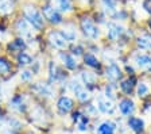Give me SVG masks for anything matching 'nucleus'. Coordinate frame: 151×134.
I'll list each match as a JSON object with an SVG mask.
<instances>
[{"label": "nucleus", "mask_w": 151, "mask_h": 134, "mask_svg": "<svg viewBox=\"0 0 151 134\" xmlns=\"http://www.w3.org/2000/svg\"><path fill=\"white\" fill-rule=\"evenodd\" d=\"M32 77H34V70H31V69H23L20 72V79L23 81H31Z\"/></svg>", "instance_id": "obj_33"}, {"label": "nucleus", "mask_w": 151, "mask_h": 134, "mask_svg": "<svg viewBox=\"0 0 151 134\" xmlns=\"http://www.w3.org/2000/svg\"><path fill=\"white\" fill-rule=\"evenodd\" d=\"M9 109L14 110L15 112L23 114L27 110V103L24 100V96L22 93H16L9 99Z\"/></svg>", "instance_id": "obj_15"}, {"label": "nucleus", "mask_w": 151, "mask_h": 134, "mask_svg": "<svg viewBox=\"0 0 151 134\" xmlns=\"http://www.w3.org/2000/svg\"><path fill=\"white\" fill-rule=\"evenodd\" d=\"M105 35L107 38L112 42H119L120 39L124 37L126 34V29L123 27L120 23L115 22V20H109V22H105Z\"/></svg>", "instance_id": "obj_6"}, {"label": "nucleus", "mask_w": 151, "mask_h": 134, "mask_svg": "<svg viewBox=\"0 0 151 134\" xmlns=\"http://www.w3.org/2000/svg\"><path fill=\"white\" fill-rule=\"evenodd\" d=\"M126 125L128 127V130H131L134 134H143L146 130V122L140 117H135V115L128 117Z\"/></svg>", "instance_id": "obj_14"}, {"label": "nucleus", "mask_w": 151, "mask_h": 134, "mask_svg": "<svg viewBox=\"0 0 151 134\" xmlns=\"http://www.w3.org/2000/svg\"><path fill=\"white\" fill-rule=\"evenodd\" d=\"M80 30L85 38L91 39V41H99L101 38V30L99 25H96V22L88 15L80 18Z\"/></svg>", "instance_id": "obj_2"}, {"label": "nucleus", "mask_w": 151, "mask_h": 134, "mask_svg": "<svg viewBox=\"0 0 151 134\" xmlns=\"http://www.w3.org/2000/svg\"><path fill=\"white\" fill-rule=\"evenodd\" d=\"M135 93L139 99H147L148 96L151 95V85L148 81L146 80H138L135 88Z\"/></svg>", "instance_id": "obj_21"}, {"label": "nucleus", "mask_w": 151, "mask_h": 134, "mask_svg": "<svg viewBox=\"0 0 151 134\" xmlns=\"http://www.w3.org/2000/svg\"><path fill=\"white\" fill-rule=\"evenodd\" d=\"M32 29H34V27H32L24 18H19V19H16L15 30H16V33L20 35V38H23L24 41L26 39H31L32 38V33H34Z\"/></svg>", "instance_id": "obj_11"}, {"label": "nucleus", "mask_w": 151, "mask_h": 134, "mask_svg": "<svg viewBox=\"0 0 151 134\" xmlns=\"http://www.w3.org/2000/svg\"><path fill=\"white\" fill-rule=\"evenodd\" d=\"M16 61H18V65L22 68H26L28 67V65L34 64V57H32L30 53H27V51H20V53H18V56H16Z\"/></svg>", "instance_id": "obj_24"}, {"label": "nucleus", "mask_w": 151, "mask_h": 134, "mask_svg": "<svg viewBox=\"0 0 151 134\" xmlns=\"http://www.w3.org/2000/svg\"><path fill=\"white\" fill-rule=\"evenodd\" d=\"M105 98L111 100H115L117 98V84H112V83H107L104 85V93H103Z\"/></svg>", "instance_id": "obj_28"}, {"label": "nucleus", "mask_w": 151, "mask_h": 134, "mask_svg": "<svg viewBox=\"0 0 151 134\" xmlns=\"http://www.w3.org/2000/svg\"><path fill=\"white\" fill-rule=\"evenodd\" d=\"M136 84H138V79L136 76H127L122 80L119 83V89L120 92L123 93L124 96H128L131 98V95L135 92Z\"/></svg>", "instance_id": "obj_12"}, {"label": "nucleus", "mask_w": 151, "mask_h": 134, "mask_svg": "<svg viewBox=\"0 0 151 134\" xmlns=\"http://www.w3.org/2000/svg\"><path fill=\"white\" fill-rule=\"evenodd\" d=\"M135 43L140 50H151V33H142L135 38Z\"/></svg>", "instance_id": "obj_22"}, {"label": "nucleus", "mask_w": 151, "mask_h": 134, "mask_svg": "<svg viewBox=\"0 0 151 134\" xmlns=\"http://www.w3.org/2000/svg\"><path fill=\"white\" fill-rule=\"evenodd\" d=\"M23 18L34 27L37 31H41L45 29V18L42 15V11H39L32 3H27L23 6Z\"/></svg>", "instance_id": "obj_1"}, {"label": "nucleus", "mask_w": 151, "mask_h": 134, "mask_svg": "<svg viewBox=\"0 0 151 134\" xmlns=\"http://www.w3.org/2000/svg\"><path fill=\"white\" fill-rule=\"evenodd\" d=\"M74 109V100L70 98V96H66V95H61L57 100V111L58 114L65 117L68 115L69 112L73 111Z\"/></svg>", "instance_id": "obj_13"}, {"label": "nucleus", "mask_w": 151, "mask_h": 134, "mask_svg": "<svg viewBox=\"0 0 151 134\" xmlns=\"http://www.w3.org/2000/svg\"><path fill=\"white\" fill-rule=\"evenodd\" d=\"M0 118H3V117H1V106H0Z\"/></svg>", "instance_id": "obj_38"}, {"label": "nucleus", "mask_w": 151, "mask_h": 134, "mask_svg": "<svg viewBox=\"0 0 151 134\" xmlns=\"http://www.w3.org/2000/svg\"><path fill=\"white\" fill-rule=\"evenodd\" d=\"M104 76H105L108 83L117 84L124 79V72L119 67V64H116L115 61H111L109 64L105 67V69H104Z\"/></svg>", "instance_id": "obj_4"}, {"label": "nucleus", "mask_w": 151, "mask_h": 134, "mask_svg": "<svg viewBox=\"0 0 151 134\" xmlns=\"http://www.w3.org/2000/svg\"><path fill=\"white\" fill-rule=\"evenodd\" d=\"M142 7H143V10H145L148 15H151V0H143Z\"/></svg>", "instance_id": "obj_35"}, {"label": "nucleus", "mask_w": 151, "mask_h": 134, "mask_svg": "<svg viewBox=\"0 0 151 134\" xmlns=\"http://www.w3.org/2000/svg\"><path fill=\"white\" fill-rule=\"evenodd\" d=\"M74 95H76V98H77V100H78L80 103H82V104H88V103L91 102V99H92L91 91H88L85 87H82L81 89H78Z\"/></svg>", "instance_id": "obj_27"}, {"label": "nucleus", "mask_w": 151, "mask_h": 134, "mask_svg": "<svg viewBox=\"0 0 151 134\" xmlns=\"http://www.w3.org/2000/svg\"><path fill=\"white\" fill-rule=\"evenodd\" d=\"M47 41H49V43L54 49H57V50H60V51H65L66 49L69 48V43H70L60 30H51V31H49Z\"/></svg>", "instance_id": "obj_5"}, {"label": "nucleus", "mask_w": 151, "mask_h": 134, "mask_svg": "<svg viewBox=\"0 0 151 134\" xmlns=\"http://www.w3.org/2000/svg\"><path fill=\"white\" fill-rule=\"evenodd\" d=\"M4 123H6V127H8L9 130L16 131L18 133L19 130H22V122L19 121L15 117H8V118L4 119Z\"/></svg>", "instance_id": "obj_30"}, {"label": "nucleus", "mask_w": 151, "mask_h": 134, "mask_svg": "<svg viewBox=\"0 0 151 134\" xmlns=\"http://www.w3.org/2000/svg\"><path fill=\"white\" fill-rule=\"evenodd\" d=\"M60 58H61L63 67H65L66 69H69V70L78 69L80 64H78V61H77V57H74L72 53H68V51H61V53H60Z\"/></svg>", "instance_id": "obj_18"}, {"label": "nucleus", "mask_w": 151, "mask_h": 134, "mask_svg": "<svg viewBox=\"0 0 151 134\" xmlns=\"http://www.w3.org/2000/svg\"><path fill=\"white\" fill-rule=\"evenodd\" d=\"M80 80L88 91L97 88L99 85V75L94 70H82L80 73Z\"/></svg>", "instance_id": "obj_8"}, {"label": "nucleus", "mask_w": 151, "mask_h": 134, "mask_svg": "<svg viewBox=\"0 0 151 134\" xmlns=\"http://www.w3.org/2000/svg\"><path fill=\"white\" fill-rule=\"evenodd\" d=\"M117 125L112 119H104L96 126L94 133L96 134H116Z\"/></svg>", "instance_id": "obj_16"}, {"label": "nucleus", "mask_w": 151, "mask_h": 134, "mask_svg": "<svg viewBox=\"0 0 151 134\" xmlns=\"http://www.w3.org/2000/svg\"><path fill=\"white\" fill-rule=\"evenodd\" d=\"M74 123H76V126H77V130H78V131H81V133H86V131L89 130L91 118H89L86 114H84V112H82V114L80 115V118L77 119Z\"/></svg>", "instance_id": "obj_25"}, {"label": "nucleus", "mask_w": 151, "mask_h": 134, "mask_svg": "<svg viewBox=\"0 0 151 134\" xmlns=\"http://www.w3.org/2000/svg\"><path fill=\"white\" fill-rule=\"evenodd\" d=\"M42 15H43L45 20H47L49 23H51L54 26H58L63 23V16L61 14V11L57 7L51 6L50 3L43 4V7H42Z\"/></svg>", "instance_id": "obj_3"}, {"label": "nucleus", "mask_w": 151, "mask_h": 134, "mask_svg": "<svg viewBox=\"0 0 151 134\" xmlns=\"http://www.w3.org/2000/svg\"><path fill=\"white\" fill-rule=\"evenodd\" d=\"M55 3H57V8L61 12H70V11H73L72 0H55Z\"/></svg>", "instance_id": "obj_31"}, {"label": "nucleus", "mask_w": 151, "mask_h": 134, "mask_svg": "<svg viewBox=\"0 0 151 134\" xmlns=\"http://www.w3.org/2000/svg\"><path fill=\"white\" fill-rule=\"evenodd\" d=\"M3 96V89H1V81H0V98Z\"/></svg>", "instance_id": "obj_37"}, {"label": "nucleus", "mask_w": 151, "mask_h": 134, "mask_svg": "<svg viewBox=\"0 0 151 134\" xmlns=\"http://www.w3.org/2000/svg\"><path fill=\"white\" fill-rule=\"evenodd\" d=\"M117 110L120 111V114H122L123 117L128 118V117H132V115L135 114L136 103L134 102L131 98L124 96V98H122V99L119 100V103H117Z\"/></svg>", "instance_id": "obj_9"}, {"label": "nucleus", "mask_w": 151, "mask_h": 134, "mask_svg": "<svg viewBox=\"0 0 151 134\" xmlns=\"http://www.w3.org/2000/svg\"><path fill=\"white\" fill-rule=\"evenodd\" d=\"M15 1L14 0H0V15H8L14 12Z\"/></svg>", "instance_id": "obj_29"}, {"label": "nucleus", "mask_w": 151, "mask_h": 134, "mask_svg": "<svg viewBox=\"0 0 151 134\" xmlns=\"http://www.w3.org/2000/svg\"><path fill=\"white\" fill-rule=\"evenodd\" d=\"M84 48H82L81 45H76V46H73L72 48V54L74 56V57H78V56H84Z\"/></svg>", "instance_id": "obj_34"}, {"label": "nucleus", "mask_w": 151, "mask_h": 134, "mask_svg": "<svg viewBox=\"0 0 151 134\" xmlns=\"http://www.w3.org/2000/svg\"><path fill=\"white\" fill-rule=\"evenodd\" d=\"M3 134H18L16 131H12V130H9V129H7V130L3 131Z\"/></svg>", "instance_id": "obj_36"}, {"label": "nucleus", "mask_w": 151, "mask_h": 134, "mask_svg": "<svg viewBox=\"0 0 151 134\" xmlns=\"http://www.w3.org/2000/svg\"><path fill=\"white\" fill-rule=\"evenodd\" d=\"M134 65L143 73H151V54L138 51L134 56Z\"/></svg>", "instance_id": "obj_7"}, {"label": "nucleus", "mask_w": 151, "mask_h": 134, "mask_svg": "<svg viewBox=\"0 0 151 134\" xmlns=\"http://www.w3.org/2000/svg\"><path fill=\"white\" fill-rule=\"evenodd\" d=\"M61 33H62L63 35L66 37V39L69 42H76L77 41V37H78V33H77V27H76L74 23H65L62 27V30H61Z\"/></svg>", "instance_id": "obj_23"}, {"label": "nucleus", "mask_w": 151, "mask_h": 134, "mask_svg": "<svg viewBox=\"0 0 151 134\" xmlns=\"http://www.w3.org/2000/svg\"><path fill=\"white\" fill-rule=\"evenodd\" d=\"M96 107H97L99 112L101 114H105V115H113L116 112L117 106L115 104V102L108 98H105L104 95L99 96L97 98V103H96Z\"/></svg>", "instance_id": "obj_10"}, {"label": "nucleus", "mask_w": 151, "mask_h": 134, "mask_svg": "<svg viewBox=\"0 0 151 134\" xmlns=\"http://www.w3.org/2000/svg\"><path fill=\"white\" fill-rule=\"evenodd\" d=\"M11 62L6 57H0V75H7L11 72Z\"/></svg>", "instance_id": "obj_32"}, {"label": "nucleus", "mask_w": 151, "mask_h": 134, "mask_svg": "<svg viewBox=\"0 0 151 134\" xmlns=\"http://www.w3.org/2000/svg\"><path fill=\"white\" fill-rule=\"evenodd\" d=\"M63 79H66V75H63V72L57 67V64L54 61L49 62V83H57V81H62Z\"/></svg>", "instance_id": "obj_19"}, {"label": "nucleus", "mask_w": 151, "mask_h": 134, "mask_svg": "<svg viewBox=\"0 0 151 134\" xmlns=\"http://www.w3.org/2000/svg\"><path fill=\"white\" fill-rule=\"evenodd\" d=\"M26 48H27V43H26V41L23 38H16L8 43V50H11V51L20 53V51H24Z\"/></svg>", "instance_id": "obj_26"}, {"label": "nucleus", "mask_w": 151, "mask_h": 134, "mask_svg": "<svg viewBox=\"0 0 151 134\" xmlns=\"http://www.w3.org/2000/svg\"><path fill=\"white\" fill-rule=\"evenodd\" d=\"M82 61H84V65L85 67L91 68V69H96V70H100L101 69V61L97 58V56L94 53H91V51H86L84 56H82Z\"/></svg>", "instance_id": "obj_20"}, {"label": "nucleus", "mask_w": 151, "mask_h": 134, "mask_svg": "<svg viewBox=\"0 0 151 134\" xmlns=\"http://www.w3.org/2000/svg\"><path fill=\"white\" fill-rule=\"evenodd\" d=\"M31 89L37 95L43 98H53L54 95V88L50 83H35L34 85H31Z\"/></svg>", "instance_id": "obj_17"}]
</instances>
